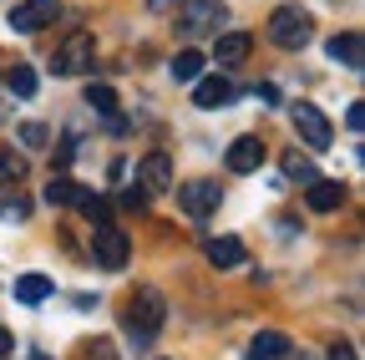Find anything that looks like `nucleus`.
Instances as JSON below:
<instances>
[{
	"mask_svg": "<svg viewBox=\"0 0 365 360\" xmlns=\"http://www.w3.org/2000/svg\"><path fill=\"white\" fill-rule=\"evenodd\" d=\"M163 320H168V304H163L158 289H137V294L127 299V335H132L137 350H148V345H153V335H158Z\"/></svg>",
	"mask_w": 365,
	"mask_h": 360,
	"instance_id": "1",
	"label": "nucleus"
},
{
	"mask_svg": "<svg viewBox=\"0 0 365 360\" xmlns=\"http://www.w3.org/2000/svg\"><path fill=\"white\" fill-rule=\"evenodd\" d=\"M269 41H274V46H284V51L309 46V41H314V21H309V11H299V6H279V11L269 16Z\"/></svg>",
	"mask_w": 365,
	"mask_h": 360,
	"instance_id": "2",
	"label": "nucleus"
},
{
	"mask_svg": "<svg viewBox=\"0 0 365 360\" xmlns=\"http://www.w3.org/2000/svg\"><path fill=\"white\" fill-rule=\"evenodd\" d=\"M132 244L127 234L117 229V223H102V229H91V259H97V269H107V274H117V269L127 264Z\"/></svg>",
	"mask_w": 365,
	"mask_h": 360,
	"instance_id": "3",
	"label": "nucleus"
},
{
	"mask_svg": "<svg viewBox=\"0 0 365 360\" xmlns=\"http://www.w3.org/2000/svg\"><path fill=\"white\" fill-rule=\"evenodd\" d=\"M294 132H299V143H304V148H314V153H325V148L335 143L330 117L319 112L314 102H294Z\"/></svg>",
	"mask_w": 365,
	"mask_h": 360,
	"instance_id": "4",
	"label": "nucleus"
},
{
	"mask_svg": "<svg viewBox=\"0 0 365 360\" xmlns=\"http://www.w3.org/2000/svg\"><path fill=\"white\" fill-rule=\"evenodd\" d=\"M91 61H97V41H91L86 31H76V36H66V46L51 56V71L56 76H81V71H91Z\"/></svg>",
	"mask_w": 365,
	"mask_h": 360,
	"instance_id": "5",
	"label": "nucleus"
},
{
	"mask_svg": "<svg viewBox=\"0 0 365 360\" xmlns=\"http://www.w3.org/2000/svg\"><path fill=\"white\" fill-rule=\"evenodd\" d=\"M61 16V0H21V6H11V31H21V36H36V31H46Z\"/></svg>",
	"mask_w": 365,
	"mask_h": 360,
	"instance_id": "6",
	"label": "nucleus"
},
{
	"mask_svg": "<svg viewBox=\"0 0 365 360\" xmlns=\"http://www.w3.org/2000/svg\"><path fill=\"white\" fill-rule=\"evenodd\" d=\"M218 183H208V178H193V183H178V203H182V213L188 218H208V213H218Z\"/></svg>",
	"mask_w": 365,
	"mask_h": 360,
	"instance_id": "7",
	"label": "nucleus"
},
{
	"mask_svg": "<svg viewBox=\"0 0 365 360\" xmlns=\"http://www.w3.org/2000/svg\"><path fill=\"white\" fill-rule=\"evenodd\" d=\"M218 21H223V0H182V31L188 36L218 31Z\"/></svg>",
	"mask_w": 365,
	"mask_h": 360,
	"instance_id": "8",
	"label": "nucleus"
},
{
	"mask_svg": "<svg viewBox=\"0 0 365 360\" xmlns=\"http://www.w3.org/2000/svg\"><path fill=\"white\" fill-rule=\"evenodd\" d=\"M228 102H234V81H228V76H198V81H193V107L218 112V107H228Z\"/></svg>",
	"mask_w": 365,
	"mask_h": 360,
	"instance_id": "9",
	"label": "nucleus"
},
{
	"mask_svg": "<svg viewBox=\"0 0 365 360\" xmlns=\"http://www.w3.org/2000/svg\"><path fill=\"white\" fill-rule=\"evenodd\" d=\"M223 163H228V173H254L264 163V143L259 138H234L228 153H223Z\"/></svg>",
	"mask_w": 365,
	"mask_h": 360,
	"instance_id": "10",
	"label": "nucleus"
},
{
	"mask_svg": "<svg viewBox=\"0 0 365 360\" xmlns=\"http://www.w3.org/2000/svg\"><path fill=\"white\" fill-rule=\"evenodd\" d=\"M137 183H143L148 193H163V188H173V163H168L163 153L143 158V163H137Z\"/></svg>",
	"mask_w": 365,
	"mask_h": 360,
	"instance_id": "11",
	"label": "nucleus"
},
{
	"mask_svg": "<svg viewBox=\"0 0 365 360\" xmlns=\"http://www.w3.org/2000/svg\"><path fill=\"white\" fill-rule=\"evenodd\" d=\"M249 46H254L249 31H228V36L213 41V61H218V66H239V61L249 56Z\"/></svg>",
	"mask_w": 365,
	"mask_h": 360,
	"instance_id": "12",
	"label": "nucleus"
},
{
	"mask_svg": "<svg viewBox=\"0 0 365 360\" xmlns=\"http://www.w3.org/2000/svg\"><path fill=\"white\" fill-rule=\"evenodd\" d=\"M325 51H330L335 66L360 71V31H340V36H330V41H325Z\"/></svg>",
	"mask_w": 365,
	"mask_h": 360,
	"instance_id": "13",
	"label": "nucleus"
},
{
	"mask_svg": "<svg viewBox=\"0 0 365 360\" xmlns=\"http://www.w3.org/2000/svg\"><path fill=\"white\" fill-rule=\"evenodd\" d=\"M279 355H289V335L284 330H259L249 340V355L244 360H279Z\"/></svg>",
	"mask_w": 365,
	"mask_h": 360,
	"instance_id": "14",
	"label": "nucleus"
},
{
	"mask_svg": "<svg viewBox=\"0 0 365 360\" xmlns=\"http://www.w3.org/2000/svg\"><path fill=\"white\" fill-rule=\"evenodd\" d=\"M345 203V183H335V178H314L309 183V208L314 213H335Z\"/></svg>",
	"mask_w": 365,
	"mask_h": 360,
	"instance_id": "15",
	"label": "nucleus"
},
{
	"mask_svg": "<svg viewBox=\"0 0 365 360\" xmlns=\"http://www.w3.org/2000/svg\"><path fill=\"white\" fill-rule=\"evenodd\" d=\"M249 254H244V244L234 239V234H223V239H208V264H218V269H239Z\"/></svg>",
	"mask_w": 365,
	"mask_h": 360,
	"instance_id": "16",
	"label": "nucleus"
},
{
	"mask_svg": "<svg viewBox=\"0 0 365 360\" xmlns=\"http://www.w3.org/2000/svg\"><path fill=\"white\" fill-rule=\"evenodd\" d=\"M51 279H46V274H21L16 279V304H46V299H51Z\"/></svg>",
	"mask_w": 365,
	"mask_h": 360,
	"instance_id": "17",
	"label": "nucleus"
},
{
	"mask_svg": "<svg viewBox=\"0 0 365 360\" xmlns=\"http://www.w3.org/2000/svg\"><path fill=\"white\" fill-rule=\"evenodd\" d=\"M203 61H208V56L193 51V46L178 51V56H173V81H198V76H203Z\"/></svg>",
	"mask_w": 365,
	"mask_h": 360,
	"instance_id": "18",
	"label": "nucleus"
},
{
	"mask_svg": "<svg viewBox=\"0 0 365 360\" xmlns=\"http://www.w3.org/2000/svg\"><path fill=\"white\" fill-rule=\"evenodd\" d=\"M81 198V188L71 183V178H51V183H46V203H51V208H71Z\"/></svg>",
	"mask_w": 365,
	"mask_h": 360,
	"instance_id": "19",
	"label": "nucleus"
},
{
	"mask_svg": "<svg viewBox=\"0 0 365 360\" xmlns=\"http://www.w3.org/2000/svg\"><path fill=\"white\" fill-rule=\"evenodd\" d=\"M76 208H81V213L91 218V229H102V223H112V203H107V198H91V193H81V198H76Z\"/></svg>",
	"mask_w": 365,
	"mask_h": 360,
	"instance_id": "20",
	"label": "nucleus"
},
{
	"mask_svg": "<svg viewBox=\"0 0 365 360\" xmlns=\"http://www.w3.org/2000/svg\"><path fill=\"white\" fill-rule=\"evenodd\" d=\"M86 107L102 112V117H112V112H117V92H112V86H97V81H91V86H86Z\"/></svg>",
	"mask_w": 365,
	"mask_h": 360,
	"instance_id": "21",
	"label": "nucleus"
},
{
	"mask_svg": "<svg viewBox=\"0 0 365 360\" xmlns=\"http://www.w3.org/2000/svg\"><path fill=\"white\" fill-rule=\"evenodd\" d=\"M11 92H16V97H31V92H36V71H31V66H16V71H11Z\"/></svg>",
	"mask_w": 365,
	"mask_h": 360,
	"instance_id": "22",
	"label": "nucleus"
},
{
	"mask_svg": "<svg viewBox=\"0 0 365 360\" xmlns=\"http://www.w3.org/2000/svg\"><path fill=\"white\" fill-rule=\"evenodd\" d=\"M16 138H21V143H26V148H46V138H51V132H46V127H41V122H26V127H21V132H16Z\"/></svg>",
	"mask_w": 365,
	"mask_h": 360,
	"instance_id": "23",
	"label": "nucleus"
},
{
	"mask_svg": "<svg viewBox=\"0 0 365 360\" xmlns=\"http://www.w3.org/2000/svg\"><path fill=\"white\" fill-rule=\"evenodd\" d=\"M122 208L143 213V208H148V188H127V193H122Z\"/></svg>",
	"mask_w": 365,
	"mask_h": 360,
	"instance_id": "24",
	"label": "nucleus"
},
{
	"mask_svg": "<svg viewBox=\"0 0 365 360\" xmlns=\"http://www.w3.org/2000/svg\"><path fill=\"white\" fill-rule=\"evenodd\" d=\"M345 127H350V132H360V127H365V107H360V102L345 112Z\"/></svg>",
	"mask_w": 365,
	"mask_h": 360,
	"instance_id": "25",
	"label": "nucleus"
},
{
	"mask_svg": "<svg viewBox=\"0 0 365 360\" xmlns=\"http://www.w3.org/2000/svg\"><path fill=\"white\" fill-rule=\"evenodd\" d=\"M330 360H360V355H355V345L340 340V345H330Z\"/></svg>",
	"mask_w": 365,
	"mask_h": 360,
	"instance_id": "26",
	"label": "nucleus"
},
{
	"mask_svg": "<svg viewBox=\"0 0 365 360\" xmlns=\"http://www.w3.org/2000/svg\"><path fill=\"white\" fill-rule=\"evenodd\" d=\"M11 350H16V335H11L6 325H0V355H11Z\"/></svg>",
	"mask_w": 365,
	"mask_h": 360,
	"instance_id": "27",
	"label": "nucleus"
},
{
	"mask_svg": "<svg viewBox=\"0 0 365 360\" xmlns=\"http://www.w3.org/2000/svg\"><path fill=\"white\" fill-rule=\"evenodd\" d=\"M31 360H51V355H31Z\"/></svg>",
	"mask_w": 365,
	"mask_h": 360,
	"instance_id": "28",
	"label": "nucleus"
},
{
	"mask_svg": "<svg viewBox=\"0 0 365 360\" xmlns=\"http://www.w3.org/2000/svg\"><path fill=\"white\" fill-rule=\"evenodd\" d=\"M299 360H309V355H299Z\"/></svg>",
	"mask_w": 365,
	"mask_h": 360,
	"instance_id": "29",
	"label": "nucleus"
}]
</instances>
